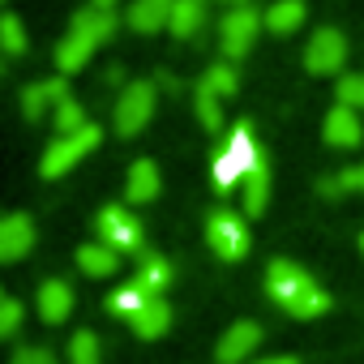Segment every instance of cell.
<instances>
[{
  "instance_id": "obj_29",
  "label": "cell",
  "mask_w": 364,
  "mask_h": 364,
  "mask_svg": "<svg viewBox=\"0 0 364 364\" xmlns=\"http://www.w3.org/2000/svg\"><path fill=\"white\" fill-rule=\"evenodd\" d=\"M355 189H360V167H343V171H330V176H321V193H326V198L355 193Z\"/></svg>"
},
{
  "instance_id": "obj_35",
  "label": "cell",
  "mask_w": 364,
  "mask_h": 364,
  "mask_svg": "<svg viewBox=\"0 0 364 364\" xmlns=\"http://www.w3.org/2000/svg\"><path fill=\"white\" fill-rule=\"evenodd\" d=\"M360 193H364V163H360Z\"/></svg>"
},
{
  "instance_id": "obj_33",
  "label": "cell",
  "mask_w": 364,
  "mask_h": 364,
  "mask_svg": "<svg viewBox=\"0 0 364 364\" xmlns=\"http://www.w3.org/2000/svg\"><path fill=\"white\" fill-rule=\"evenodd\" d=\"M249 364H300L296 355H266V360H249Z\"/></svg>"
},
{
  "instance_id": "obj_25",
  "label": "cell",
  "mask_w": 364,
  "mask_h": 364,
  "mask_svg": "<svg viewBox=\"0 0 364 364\" xmlns=\"http://www.w3.org/2000/svg\"><path fill=\"white\" fill-rule=\"evenodd\" d=\"M69 364H103V347H99L95 330H77L69 338Z\"/></svg>"
},
{
  "instance_id": "obj_24",
  "label": "cell",
  "mask_w": 364,
  "mask_h": 364,
  "mask_svg": "<svg viewBox=\"0 0 364 364\" xmlns=\"http://www.w3.org/2000/svg\"><path fill=\"white\" fill-rule=\"evenodd\" d=\"M198 86H206L210 95H219V99H232L236 90H240V77H236V69L232 65H210L206 73H202V82Z\"/></svg>"
},
{
  "instance_id": "obj_30",
  "label": "cell",
  "mask_w": 364,
  "mask_h": 364,
  "mask_svg": "<svg viewBox=\"0 0 364 364\" xmlns=\"http://www.w3.org/2000/svg\"><path fill=\"white\" fill-rule=\"evenodd\" d=\"M198 120H202L206 129H219V124H223V99L210 95L206 86H198Z\"/></svg>"
},
{
  "instance_id": "obj_10",
  "label": "cell",
  "mask_w": 364,
  "mask_h": 364,
  "mask_svg": "<svg viewBox=\"0 0 364 364\" xmlns=\"http://www.w3.org/2000/svg\"><path fill=\"white\" fill-rule=\"evenodd\" d=\"M321 137H326V146H334V150H355V146L364 141V120H360V112L334 103V107L326 112V120H321Z\"/></svg>"
},
{
  "instance_id": "obj_17",
  "label": "cell",
  "mask_w": 364,
  "mask_h": 364,
  "mask_svg": "<svg viewBox=\"0 0 364 364\" xmlns=\"http://www.w3.org/2000/svg\"><path fill=\"white\" fill-rule=\"evenodd\" d=\"M77 266H82V274H90V279H112V274L120 270V253H116L112 245L95 240V245H82V249H77Z\"/></svg>"
},
{
  "instance_id": "obj_11",
  "label": "cell",
  "mask_w": 364,
  "mask_h": 364,
  "mask_svg": "<svg viewBox=\"0 0 364 364\" xmlns=\"http://www.w3.org/2000/svg\"><path fill=\"white\" fill-rule=\"evenodd\" d=\"M31 249H35V223H31V215L14 210V215L0 219V262H22Z\"/></svg>"
},
{
  "instance_id": "obj_36",
  "label": "cell",
  "mask_w": 364,
  "mask_h": 364,
  "mask_svg": "<svg viewBox=\"0 0 364 364\" xmlns=\"http://www.w3.org/2000/svg\"><path fill=\"white\" fill-rule=\"evenodd\" d=\"M360 253H364V236H360Z\"/></svg>"
},
{
  "instance_id": "obj_22",
  "label": "cell",
  "mask_w": 364,
  "mask_h": 364,
  "mask_svg": "<svg viewBox=\"0 0 364 364\" xmlns=\"http://www.w3.org/2000/svg\"><path fill=\"white\" fill-rule=\"evenodd\" d=\"M300 22H304V0H274L266 9V31L274 35H291L300 31Z\"/></svg>"
},
{
  "instance_id": "obj_9",
  "label": "cell",
  "mask_w": 364,
  "mask_h": 364,
  "mask_svg": "<svg viewBox=\"0 0 364 364\" xmlns=\"http://www.w3.org/2000/svg\"><path fill=\"white\" fill-rule=\"evenodd\" d=\"M95 228H99V240L112 245L116 253H137L141 249V223L124 206H103L99 219H95Z\"/></svg>"
},
{
  "instance_id": "obj_2",
  "label": "cell",
  "mask_w": 364,
  "mask_h": 364,
  "mask_svg": "<svg viewBox=\"0 0 364 364\" xmlns=\"http://www.w3.org/2000/svg\"><path fill=\"white\" fill-rule=\"evenodd\" d=\"M116 35V14L112 9H82L69 26V35L56 43V69L60 73H77L86 69V60L95 56L99 43H107Z\"/></svg>"
},
{
  "instance_id": "obj_27",
  "label": "cell",
  "mask_w": 364,
  "mask_h": 364,
  "mask_svg": "<svg viewBox=\"0 0 364 364\" xmlns=\"http://www.w3.org/2000/svg\"><path fill=\"white\" fill-rule=\"evenodd\" d=\"M52 124H56V133H77V129H86L90 120H86V112H82L77 99H65V103L52 112Z\"/></svg>"
},
{
  "instance_id": "obj_4",
  "label": "cell",
  "mask_w": 364,
  "mask_h": 364,
  "mask_svg": "<svg viewBox=\"0 0 364 364\" xmlns=\"http://www.w3.org/2000/svg\"><path fill=\"white\" fill-rule=\"evenodd\" d=\"M99 129L95 124H86V129H77V133H56V141L43 150V159H39V171L48 176V180H60L65 171H73L95 146H99Z\"/></svg>"
},
{
  "instance_id": "obj_7",
  "label": "cell",
  "mask_w": 364,
  "mask_h": 364,
  "mask_svg": "<svg viewBox=\"0 0 364 364\" xmlns=\"http://www.w3.org/2000/svg\"><path fill=\"white\" fill-rule=\"evenodd\" d=\"M206 240L223 262H240L249 253V228L236 210H210L206 215Z\"/></svg>"
},
{
  "instance_id": "obj_13",
  "label": "cell",
  "mask_w": 364,
  "mask_h": 364,
  "mask_svg": "<svg viewBox=\"0 0 364 364\" xmlns=\"http://www.w3.org/2000/svg\"><path fill=\"white\" fill-rule=\"evenodd\" d=\"M65 99H69L65 77L35 82V86H26V90H22V116H26V120H43V116H48V112H56Z\"/></svg>"
},
{
  "instance_id": "obj_14",
  "label": "cell",
  "mask_w": 364,
  "mask_h": 364,
  "mask_svg": "<svg viewBox=\"0 0 364 364\" xmlns=\"http://www.w3.org/2000/svg\"><path fill=\"white\" fill-rule=\"evenodd\" d=\"M171 14L176 0H133L124 18L137 35H154V31H171Z\"/></svg>"
},
{
  "instance_id": "obj_12",
  "label": "cell",
  "mask_w": 364,
  "mask_h": 364,
  "mask_svg": "<svg viewBox=\"0 0 364 364\" xmlns=\"http://www.w3.org/2000/svg\"><path fill=\"white\" fill-rule=\"evenodd\" d=\"M257 347H262V326H257V321H236V326H228V334L219 338L215 355H219V364H240V360H249Z\"/></svg>"
},
{
  "instance_id": "obj_8",
  "label": "cell",
  "mask_w": 364,
  "mask_h": 364,
  "mask_svg": "<svg viewBox=\"0 0 364 364\" xmlns=\"http://www.w3.org/2000/svg\"><path fill=\"white\" fill-rule=\"evenodd\" d=\"M343 60H347V39H343V31L321 26V31L309 35V48H304V69H309V73L330 77V73L343 69Z\"/></svg>"
},
{
  "instance_id": "obj_19",
  "label": "cell",
  "mask_w": 364,
  "mask_h": 364,
  "mask_svg": "<svg viewBox=\"0 0 364 364\" xmlns=\"http://www.w3.org/2000/svg\"><path fill=\"white\" fill-rule=\"evenodd\" d=\"M129 326H133V334H137V338H159V334L171 326V309H167V300H163V296H154L146 309H137V313L129 317Z\"/></svg>"
},
{
  "instance_id": "obj_23",
  "label": "cell",
  "mask_w": 364,
  "mask_h": 364,
  "mask_svg": "<svg viewBox=\"0 0 364 364\" xmlns=\"http://www.w3.org/2000/svg\"><path fill=\"white\" fill-rule=\"evenodd\" d=\"M133 279H141L154 296H163V287L171 283V266H167V257H159V253H141L137 257V274Z\"/></svg>"
},
{
  "instance_id": "obj_32",
  "label": "cell",
  "mask_w": 364,
  "mask_h": 364,
  "mask_svg": "<svg viewBox=\"0 0 364 364\" xmlns=\"http://www.w3.org/2000/svg\"><path fill=\"white\" fill-rule=\"evenodd\" d=\"M9 364H56V355L48 347H18V355Z\"/></svg>"
},
{
  "instance_id": "obj_21",
  "label": "cell",
  "mask_w": 364,
  "mask_h": 364,
  "mask_svg": "<svg viewBox=\"0 0 364 364\" xmlns=\"http://www.w3.org/2000/svg\"><path fill=\"white\" fill-rule=\"evenodd\" d=\"M150 300H154V291H150L141 279H129V283H120V287L112 291V300H107V304H112V313L133 317V313H137V309H146Z\"/></svg>"
},
{
  "instance_id": "obj_1",
  "label": "cell",
  "mask_w": 364,
  "mask_h": 364,
  "mask_svg": "<svg viewBox=\"0 0 364 364\" xmlns=\"http://www.w3.org/2000/svg\"><path fill=\"white\" fill-rule=\"evenodd\" d=\"M266 291H270V300H274L283 313H291V317H300V321L321 317V313L330 309V291H321V283L309 279V274H304L296 262H287V257H279V262L266 266Z\"/></svg>"
},
{
  "instance_id": "obj_26",
  "label": "cell",
  "mask_w": 364,
  "mask_h": 364,
  "mask_svg": "<svg viewBox=\"0 0 364 364\" xmlns=\"http://www.w3.org/2000/svg\"><path fill=\"white\" fill-rule=\"evenodd\" d=\"M0 48H5V56H22L26 52V26H22L18 14L0 18Z\"/></svg>"
},
{
  "instance_id": "obj_16",
  "label": "cell",
  "mask_w": 364,
  "mask_h": 364,
  "mask_svg": "<svg viewBox=\"0 0 364 364\" xmlns=\"http://www.w3.org/2000/svg\"><path fill=\"white\" fill-rule=\"evenodd\" d=\"M240 206H245L249 219L266 215V206H270V167H266V159L245 176V185H240Z\"/></svg>"
},
{
  "instance_id": "obj_15",
  "label": "cell",
  "mask_w": 364,
  "mask_h": 364,
  "mask_svg": "<svg viewBox=\"0 0 364 364\" xmlns=\"http://www.w3.org/2000/svg\"><path fill=\"white\" fill-rule=\"evenodd\" d=\"M35 304H39V317H43L48 326H60V321H69V313H73V287H69L65 279H48V283L35 291Z\"/></svg>"
},
{
  "instance_id": "obj_31",
  "label": "cell",
  "mask_w": 364,
  "mask_h": 364,
  "mask_svg": "<svg viewBox=\"0 0 364 364\" xmlns=\"http://www.w3.org/2000/svg\"><path fill=\"white\" fill-rule=\"evenodd\" d=\"M18 330H22V304L14 296H0V334L14 338Z\"/></svg>"
},
{
  "instance_id": "obj_5",
  "label": "cell",
  "mask_w": 364,
  "mask_h": 364,
  "mask_svg": "<svg viewBox=\"0 0 364 364\" xmlns=\"http://www.w3.org/2000/svg\"><path fill=\"white\" fill-rule=\"evenodd\" d=\"M262 26H266V14H262V9H253V5L228 9V14L219 18V48H223V56H228V60H240V56L257 43Z\"/></svg>"
},
{
  "instance_id": "obj_3",
  "label": "cell",
  "mask_w": 364,
  "mask_h": 364,
  "mask_svg": "<svg viewBox=\"0 0 364 364\" xmlns=\"http://www.w3.org/2000/svg\"><path fill=\"white\" fill-rule=\"evenodd\" d=\"M257 163H262V154H257L253 129H249V124L232 129V137L223 141V150H219V154H215V163H210L215 189H219V193H236V189L245 185V176H249Z\"/></svg>"
},
{
  "instance_id": "obj_6",
  "label": "cell",
  "mask_w": 364,
  "mask_h": 364,
  "mask_svg": "<svg viewBox=\"0 0 364 364\" xmlns=\"http://www.w3.org/2000/svg\"><path fill=\"white\" fill-rule=\"evenodd\" d=\"M150 116H154V86L150 82H129L120 90V99H116V112H112L116 133L133 137V133H141L150 124Z\"/></svg>"
},
{
  "instance_id": "obj_34",
  "label": "cell",
  "mask_w": 364,
  "mask_h": 364,
  "mask_svg": "<svg viewBox=\"0 0 364 364\" xmlns=\"http://www.w3.org/2000/svg\"><path fill=\"white\" fill-rule=\"evenodd\" d=\"M116 5V0H95V9H112Z\"/></svg>"
},
{
  "instance_id": "obj_28",
  "label": "cell",
  "mask_w": 364,
  "mask_h": 364,
  "mask_svg": "<svg viewBox=\"0 0 364 364\" xmlns=\"http://www.w3.org/2000/svg\"><path fill=\"white\" fill-rule=\"evenodd\" d=\"M334 95H338V103H343V107L364 112V73H343V77H338V86H334Z\"/></svg>"
},
{
  "instance_id": "obj_20",
  "label": "cell",
  "mask_w": 364,
  "mask_h": 364,
  "mask_svg": "<svg viewBox=\"0 0 364 364\" xmlns=\"http://www.w3.org/2000/svg\"><path fill=\"white\" fill-rule=\"evenodd\" d=\"M206 5H210V0H176L171 35H176V39H193V35L206 26Z\"/></svg>"
},
{
  "instance_id": "obj_18",
  "label": "cell",
  "mask_w": 364,
  "mask_h": 364,
  "mask_svg": "<svg viewBox=\"0 0 364 364\" xmlns=\"http://www.w3.org/2000/svg\"><path fill=\"white\" fill-rule=\"evenodd\" d=\"M124 198L129 202H154L159 198V167L150 163V159H137L133 167H129V180H124Z\"/></svg>"
}]
</instances>
